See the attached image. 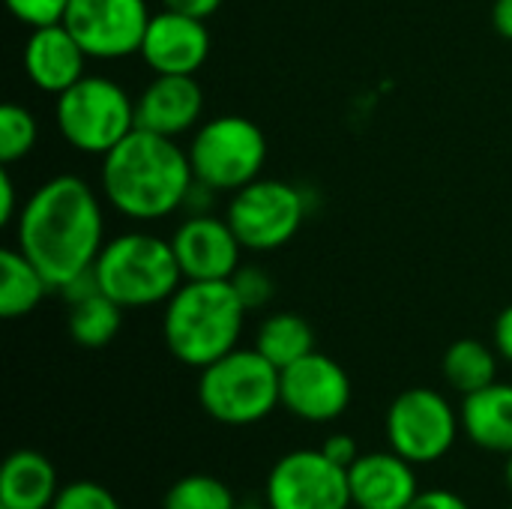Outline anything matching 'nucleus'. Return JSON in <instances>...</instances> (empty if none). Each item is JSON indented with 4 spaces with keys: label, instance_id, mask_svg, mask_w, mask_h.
Segmentation results:
<instances>
[{
    "label": "nucleus",
    "instance_id": "nucleus-1",
    "mask_svg": "<svg viewBox=\"0 0 512 509\" xmlns=\"http://www.w3.org/2000/svg\"><path fill=\"white\" fill-rule=\"evenodd\" d=\"M102 246V201L90 183L72 174H57L36 186L15 219V249L42 270L54 291L93 270Z\"/></svg>",
    "mask_w": 512,
    "mask_h": 509
},
{
    "label": "nucleus",
    "instance_id": "nucleus-2",
    "mask_svg": "<svg viewBox=\"0 0 512 509\" xmlns=\"http://www.w3.org/2000/svg\"><path fill=\"white\" fill-rule=\"evenodd\" d=\"M192 180L189 150L168 135L138 126L102 156L99 171L105 201L135 222H156L183 210Z\"/></svg>",
    "mask_w": 512,
    "mask_h": 509
},
{
    "label": "nucleus",
    "instance_id": "nucleus-3",
    "mask_svg": "<svg viewBox=\"0 0 512 509\" xmlns=\"http://www.w3.org/2000/svg\"><path fill=\"white\" fill-rule=\"evenodd\" d=\"M246 324V306L240 303L234 285L222 282H192L186 279L162 315V339L174 360L189 369H204L240 345Z\"/></svg>",
    "mask_w": 512,
    "mask_h": 509
},
{
    "label": "nucleus",
    "instance_id": "nucleus-4",
    "mask_svg": "<svg viewBox=\"0 0 512 509\" xmlns=\"http://www.w3.org/2000/svg\"><path fill=\"white\" fill-rule=\"evenodd\" d=\"M93 273L102 294H108L123 309H147L159 303L165 306L171 294L186 282L171 240L147 231H126L105 240Z\"/></svg>",
    "mask_w": 512,
    "mask_h": 509
},
{
    "label": "nucleus",
    "instance_id": "nucleus-5",
    "mask_svg": "<svg viewBox=\"0 0 512 509\" xmlns=\"http://www.w3.org/2000/svg\"><path fill=\"white\" fill-rule=\"evenodd\" d=\"M198 402L222 426H255L282 408V369L255 345L234 348L198 375Z\"/></svg>",
    "mask_w": 512,
    "mask_h": 509
},
{
    "label": "nucleus",
    "instance_id": "nucleus-6",
    "mask_svg": "<svg viewBox=\"0 0 512 509\" xmlns=\"http://www.w3.org/2000/svg\"><path fill=\"white\" fill-rule=\"evenodd\" d=\"M63 141L87 156H105L135 129V99L105 75H84L54 99Z\"/></svg>",
    "mask_w": 512,
    "mask_h": 509
},
{
    "label": "nucleus",
    "instance_id": "nucleus-7",
    "mask_svg": "<svg viewBox=\"0 0 512 509\" xmlns=\"http://www.w3.org/2000/svg\"><path fill=\"white\" fill-rule=\"evenodd\" d=\"M189 162L195 180L216 192H237L261 177L267 162V138L258 123L240 114H222L192 132Z\"/></svg>",
    "mask_w": 512,
    "mask_h": 509
},
{
    "label": "nucleus",
    "instance_id": "nucleus-8",
    "mask_svg": "<svg viewBox=\"0 0 512 509\" xmlns=\"http://www.w3.org/2000/svg\"><path fill=\"white\" fill-rule=\"evenodd\" d=\"M384 432L387 447L420 468L441 462L456 447L462 417L444 393L432 387H411L390 402Z\"/></svg>",
    "mask_w": 512,
    "mask_h": 509
},
{
    "label": "nucleus",
    "instance_id": "nucleus-9",
    "mask_svg": "<svg viewBox=\"0 0 512 509\" xmlns=\"http://www.w3.org/2000/svg\"><path fill=\"white\" fill-rule=\"evenodd\" d=\"M225 219L249 252H276L294 240L306 219V195L285 180L258 177L231 192Z\"/></svg>",
    "mask_w": 512,
    "mask_h": 509
},
{
    "label": "nucleus",
    "instance_id": "nucleus-10",
    "mask_svg": "<svg viewBox=\"0 0 512 509\" xmlns=\"http://www.w3.org/2000/svg\"><path fill=\"white\" fill-rule=\"evenodd\" d=\"M270 509H351L348 468L324 456V450H291L276 459L264 483Z\"/></svg>",
    "mask_w": 512,
    "mask_h": 509
},
{
    "label": "nucleus",
    "instance_id": "nucleus-11",
    "mask_svg": "<svg viewBox=\"0 0 512 509\" xmlns=\"http://www.w3.org/2000/svg\"><path fill=\"white\" fill-rule=\"evenodd\" d=\"M150 18L147 0H69L63 24L90 60H123L141 51Z\"/></svg>",
    "mask_w": 512,
    "mask_h": 509
},
{
    "label": "nucleus",
    "instance_id": "nucleus-12",
    "mask_svg": "<svg viewBox=\"0 0 512 509\" xmlns=\"http://www.w3.org/2000/svg\"><path fill=\"white\" fill-rule=\"evenodd\" d=\"M351 396L348 372L321 351L282 369V408L303 423H336L348 411Z\"/></svg>",
    "mask_w": 512,
    "mask_h": 509
},
{
    "label": "nucleus",
    "instance_id": "nucleus-13",
    "mask_svg": "<svg viewBox=\"0 0 512 509\" xmlns=\"http://www.w3.org/2000/svg\"><path fill=\"white\" fill-rule=\"evenodd\" d=\"M171 246L180 264L183 279L192 282H222L231 279L240 267L243 243L237 240L228 219L213 213L207 216H186L174 234Z\"/></svg>",
    "mask_w": 512,
    "mask_h": 509
},
{
    "label": "nucleus",
    "instance_id": "nucleus-14",
    "mask_svg": "<svg viewBox=\"0 0 512 509\" xmlns=\"http://www.w3.org/2000/svg\"><path fill=\"white\" fill-rule=\"evenodd\" d=\"M138 54L156 75H195L210 54V30L204 18L162 9L150 18Z\"/></svg>",
    "mask_w": 512,
    "mask_h": 509
},
{
    "label": "nucleus",
    "instance_id": "nucleus-15",
    "mask_svg": "<svg viewBox=\"0 0 512 509\" xmlns=\"http://www.w3.org/2000/svg\"><path fill=\"white\" fill-rule=\"evenodd\" d=\"M351 507L354 509H408L423 492L417 480V465L396 450L363 453L348 468Z\"/></svg>",
    "mask_w": 512,
    "mask_h": 509
},
{
    "label": "nucleus",
    "instance_id": "nucleus-16",
    "mask_svg": "<svg viewBox=\"0 0 512 509\" xmlns=\"http://www.w3.org/2000/svg\"><path fill=\"white\" fill-rule=\"evenodd\" d=\"M204 90L195 75H156L135 96V126L156 135H186L198 129Z\"/></svg>",
    "mask_w": 512,
    "mask_h": 509
},
{
    "label": "nucleus",
    "instance_id": "nucleus-17",
    "mask_svg": "<svg viewBox=\"0 0 512 509\" xmlns=\"http://www.w3.org/2000/svg\"><path fill=\"white\" fill-rule=\"evenodd\" d=\"M24 72L30 84L42 93L60 96L69 90L75 81H81L87 72V51L81 42L66 30V24H45L33 27L27 42H24Z\"/></svg>",
    "mask_w": 512,
    "mask_h": 509
},
{
    "label": "nucleus",
    "instance_id": "nucleus-18",
    "mask_svg": "<svg viewBox=\"0 0 512 509\" xmlns=\"http://www.w3.org/2000/svg\"><path fill=\"white\" fill-rule=\"evenodd\" d=\"M462 435L483 453L510 456L512 453V384L495 381L459 405Z\"/></svg>",
    "mask_w": 512,
    "mask_h": 509
},
{
    "label": "nucleus",
    "instance_id": "nucleus-19",
    "mask_svg": "<svg viewBox=\"0 0 512 509\" xmlns=\"http://www.w3.org/2000/svg\"><path fill=\"white\" fill-rule=\"evenodd\" d=\"M60 492L54 462L30 447L15 450L0 471V509H51Z\"/></svg>",
    "mask_w": 512,
    "mask_h": 509
},
{
    "label": "nucleus",
    "instance_id": "nucleus-20",
    "mask_svg": "<svg viewBox=\"0 0 512 509\" xmlns=\"http://www.w3.org/2000/svg\"><path fill=\"white\" fill-rule=\"evenodd\" d=\"M54 291L42 270L21 252L3 249L0 252V315L3 318H24L30 315L45 294Z\"/></svg>",
    "mask_w": 512,
    "mask_h": 509
},
{
    "label": "nucleus",
    "instance_id": "nucleus-21",
    "mask_svg": "<svg viewBox=\"0 0 512 509\" xmlns=\"http://www.w3.org/2000/svg\"><path fill=\"white\" fill-rule=\"evenodd\" d=\"M498 348L480 339H456L441 360V372L450 390L471 396L498 381Z\"/></svg>",
    "mask_w": 512,
    "mask_h": 509
},
{
    "label": "nucleus",
    "instance_id": "nucleus-22",
    "mask_svg": "<svg viewBox=\"0 0 512 509\" xmlns=\"http://www.w3.org/2000/svg\"><path fill=\"white\" fill-rule=\"evenodd\" d=\"M255 348L276 369H288L291 363H297L315 351V330L297 312H276L261 321L258 333H255Z\"/></svg>",
    "mask_w": 512,
    "mask_h": 509
},
{
    "label": "nucleus",
    "instance_id": "nucleus-23",
    "mask_svg": "<svg viewBox=\"0 0 512 509\" xmlns=\"http://www.w3.org/2000/svg\"><path fill=\"white\" fill-rule=\"evenodd\" d=\"M123 327V306L96 291L69 306V336L81 348H105Z\"/></svg>",
    "mask_w": 512,
    "mask_h": 509
},
{
    "label": "nucleus",
    "instance_id": "nucleus-24",
    "mask_svg": "<svg viewBox=\"0 0 512 509\" xmlns=\"http://www.w3.org/2000/svg\"><path fill=\"white\" fill-rule=\"evenodd\" d=\"M237 498L228 483L213 474H186L168 486L162 509H237Z\"/></svg>",
    "mask_w": 512,
    "mask_h": 509
},
{
    "label": "nucleus",
    "instance_id": "nucleus-25",
    "mask_svg": "<svg viewBox=\"0 0 512 509\" xmlns=\"http://www.w3.org/2000/svg\"><path fill=\"white\" fill-rule=\"evenodd\" d=\"M36 141H39L36 117L18 102H6L0 108V162L12 165V162L30 156Z\"/></svg>",
    "mask_w": 512,
    "mask_h": 509
},
{
    "label": "nucleus",
    "instance_id": "nucleus-26",
    "mask_svg": "<svg viewBox=\"0 0 512 509\" xmlns=\"http://www.w3.org/2000/svg\"><path fill=\"white\" fill-rule=\"evenodd\" d=\"M51 509H123L117 495L93 480H75L60 486Z\"/></svg>",
    "mask_w": 512,
    "mask_h": 509
},
{
    "label": "nucleus",
    "instance_id": "nucleus-27",
    "mask_svg": "<svg viewBox=\"0 0 512 509\" xmlns=\"http://www.w3.org/2000/svg\"><path fill=\"white\" fill-rule=\"evenodd\" d=\"M228 282L234 285V291H237L240 303L246 306V312H255V309L267 306L273 300V291H276L270 273L264 267H255V264H240L237 273Z\"/></svg>",
    "mask_w": 512,
    "mask_h": 509
},
{
    "label": "nucleus",
    "instance_id": "nucleus-28",
    "mask_svg": "<svg viewBox=\"0 0 512 509\" xmlns=\"http://www.w3.org/2000/svg\"><path fill=\"white\" fill-rule=\"evenodd\" d=\"M6 6L21 24H27L33 30V27H45V24H60L69 0H6Z\"/></svg>",
    "mask_w": 512,
    "mask_h": 509
},
{
    "label": "nucleus",
    "instance_id": "nucleus-29",
    "mask_svg": "<svg viewBox=\"0 0 512 509\" xmlns=\"http://www.w3.org/2000/svg\"><path fill=\"white\" fill-rule=\"evenodd\" d=\"M321 450H324L327 459H333V462L342 465V468H351V465L363 456V453H360V444H357L351 435H345V432L327 435L324 444H321Z\"/></svg>",
    "mask_w": 512,
    "mask_h": 509
},
{
    "label": "nucleus",
    "instance_id": "nucleus-30",
    "mask_svg": "<svg viewBox=\"0 0 512 509\" xmlns=\"http://www.w3.org/2000/svg\"><path fill=\"white\" fill-rule=\"evenodd\" d=\"M408 509H471V504L450 489H423Z\"/></svg>",
    "mask_w": 512,
    "mask_h": 509
},
{
    "label": "nucleus",
    "instance_id": "nucleus-31",
    "mask_svg": "<svg viewBox=\"0 0 512 509\" xmlns=\"http://www.w3.org/2000/svg\"><path fill=\"white\" fill-rule=\"evenodd\" d=\"M24 201L18 204V189H15V180L9 174V165L0 171V225H12L21 213Z\"/></svg>",
    "mask_w": 512,
    "mask_h": 509
},
{
    "label": "nucleus",
    "instance_id": "nucleus-32",
    "mask_svg": "<svg viewBox=\"0 0 512 509\" xmlns=\"http://www.w3.org/2000/svg\"><path fill=\"white\" fill-rule=\"evenodd\" d=\"M216 189L213 186H207V183H201V180H192V186H189V192H186V201H183V210L189 213V216H207V213H213V204H216Z\"/></svg>",
    "mask_w": 512,
    "mask_h": 509
},
{
    "label": "nucleus",
    "instance_id": "nucleus-33",
    "mask_svg": "<svg viewBox=\"0 0 512 509\" xmlns=\"http://www.w3.org/2000/svg\"><path fill=\"white\" fill-rule=\"evenodd\" d=\"M492 339H495V348L498 354L512 363V303L495 318V330H492Z\"/></svg>",
    "mask_w": 512,
    "mask_h": 509
},
{
    "label": "nucleus",
    "instance_id": "nucleus-34",
    "mask_svg": "<svg viewBox=\"0 0 512 509\" xmlns=\"http://www.w3.org/2000/svg\"><path fill=\"white\" fill-rule=\"evenodd\" d=\"M162 6L165 9H177V12H186V15H195V18H210L219 6H222V0H162Z\"/></svg>",
    "mask_w": 512,
    "mask_h": 509
},
{
    "label": "nucleus",
    "instance_id": "nucleus-35",
    "mask_svg": "<svg viewBox=\"0 0 512 509\" xmlns=\"http://www.w3.org/2000/svg\"><path fill=\"white\" fill-rule=\"evenodd\" d=\"M492 24L495 30L512 42V0H495L492 6Z\"/></svg>",
    "mask_w": 512,
    "mask_h": 509
},
{
    "label": "nucleus",
    "instance_id": "nucleus-36",
    "mask_svg": "<svg viewBox=\"0 0 512 509\" xmlns=\"http://www.w3.org/2000/svg\"><path fill=\"white\" fill-rule=\"evenodd\" d=\"M504 480H507V486H510L512 492V453L507 456V468H504Z\"/></svg>",
    "mask_w": 512,
    "mask_h": 509
},
{
    "label": "nucleus",
    "instance_id": "nucleus-37",
    "mask_svg": "<svg viewBox=\"0 0 512 509\" xmlns=\"http://www.w3.org/2000/svg\"><path fill=\"white\" fill-rule=\"evenodd\" d=\"M237 509H270L267 504H240Z\"/></svg>",
    "mask_w": 512,
    "mask_h": 509
},
{
    "label": "nucleus",
    "instance_id": "nucleus-38",
    "mask_svg": "<svg viewBox=\"0 0 512 509\" xmlns=\"http://www.w3.org/2000/svg\"><path fill=\"white\" fill-rule=\"evenodd\" d=\"M351 509H354V507H351Z\"/></svg>",
    "mask_w": 512,
    "mask_h": 509
},
{
    "label": "nucleus",
    "instance_id": "nucleus-39",
    "mask_svg": "<svg viewBox=\"0 0 512 509\" xmlns=\"http://www.w3.org/2000/svg\"><path fill=\"white\" fill-rule=\"evenodd\" d=\"M510 509H512V507H510Z\"/></svg>",
    "mask_w": 512,
    "mask_h": 509
}]
</instances>
